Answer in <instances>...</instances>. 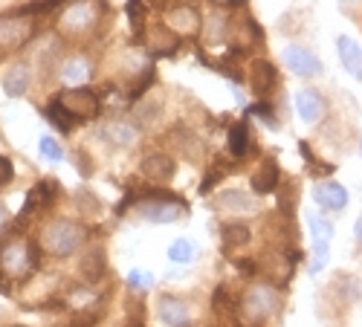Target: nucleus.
<instances>
[{
  "label": "nucleus",
  "instance_id": "nucleus-1",
  "mask_svg": "<svg viewBox=\"0 0 362 327\" xmlns=\"http://www.w3.org/2000/svg\"><path fill=\"white\" fill-rule=\"evenodd\" d=\"M134 212L139 220L154 223V226H168L177 223L180 218L189 215V200L168 189H128L125 197L113 206V218H125Z\"/></svg>",
  "mask_w": 362,
  "mask_h": 327
},
{
  "label": "nucleus",
  "instance_id": "nucleus-2",
  "mask_svg": "<svg viewBox=\"0 0 362 327\" xmlns=\"http://www.w3.org/2000/svg\"><path fill=\"white\" fill-rule=\"evenodd\" d=\"M44 252L38 246L35 234H23L21 229H6L0 237V270L12 284H26L33 275L41 273Z\"/></svg>",
  "mask_w": 362,
  "mask_h": 327
},
{
  "label": "nucleus",
  "instance_id": "nucleus-3",
  "mask_svg": "<svg viewBox=\"0 0 362 327\" xmlns=\"http://www.w3.org/2000/svg\"><path fill=\"white\" fill-rule=\"evenodd\" d=\"M90 229L84 220H76V218H67V215H55V218H47L41 226H38V246L47 258L52 261H67L73 255H78L87 241H90Z\"/></svg>",
  "mask_w": 362,
  "mask_h": 327
},
{
  "label": "nucleus",
  "instance_id": "nucleus-4",
  "mask_svg": "<svg viewBox=\"0 0 362 327\" xmlns=\"http://www.w3.org/2000/svg\"><path fill=\"white\" fill-rule=\"evenodd\" d=\"M110 20V6L107 0H73L62 9L55 20V32L62 41H87L96 38L107 29Z\"/></svg>",
  "mask_w": 362,
  "mask_h": 327
},
{
  "label": "nucleus",
  "instance_id": "nucleus-5",
  "mask_svg": "<svg viewBox=\"0 0 362 327\" xmlns=\"http://www.w3.org/2000/svg\"><path fill=\"white\" fill-rule=\"evenodd\" d=\"M281 310V290L267 281H250L238 295V321L250 327H264Z\"/></svg>",
  "mask_w": 362,
  "mask_h": 327
},
{
  "label": "nucleus",
  "instance_id": "nucleus-6",
  "mask_svg": "<svg viewBox=\"0 0 362 327\" xmlns=\"http://www.w3.org/2000/svg\"><path fill=\"white\" fill-rule=\"evenodd\" d=\"M38 32V18L21 15L18 9H9L0 15V58H6L18 49H23Z\"/></svg>",
  "mask_w": 362,
  "mask_h": 327
},
{
  "label": "nucleus",
  "instance_id": "nucleus-7",
  "mask_svg": "<svg viewBox=\"0 0 362 327\" xmlns=\"http://www.w3.org/2000/svg\"><path fill=\"white\" fill-rule=\"evenodd\" d=\"M160 18L180 41H192L203 32V15L194 4H189V0H171V4L160 12Z\"/></svg>",
  "mask_w": 362,
  "mask_h": 327
},
{
  "label": "nucleus",
  "instance_id": "nucleus-8",
  "mask_svg": "<svg viewBox=\"0 0 362 327\" xmlns=\"http://www.w3.org/2000/svg\"><path fill=\"white\" fill-rule=\"evenodd\" d=\"M58 197H62V183H58V180H49V177H47V180H38L33 189L26 191V200H23L21 212H18V218H15V226L23 232V226L33 220L35 215H44V212L55 209Z\"/></svg>",
  "mask_w": 362,
  "mask_h": 327
},
{
  "label": "nucleus",
  "instance_id": "nucleus-9",
  "mask_svg": "<svg viewBox=\"0 0 362 327\" xmlns=\"http://www.w3.org/2000/svg\"><path fill=\"white\" fill-rule=\"evenodd\" d=\"M212 209L218 212V215H226L229 220H247V218H252V215H258L261 212V203H258V197L252 194V191H247V189H221L218 194H215V200H212Z\"/></svg>",
  "mask_w": 362,
  "mask_h": 327
},
{
  "label": "nucleus",
  "instance_id": "nucleus-10",
  "mask_svg": "<svg viewBox=\"0 0 362 327\" xmlns=\"http://www.w3.org/2000/svg\"><path fill=\"white\" fill-rule=\"evenodd\" d=\"M308 229H310V241H313V261H310V275L322 273L330 258V244H334V223L330 218L319 215V212H308Z\"/></svg>",
  "mask_w": 362,
  "mask_h": 327
},
{
  "label": "nucleus",
  "instance_id": "nucleus-11",
  "mask_svg": "<svg viewBox=\"0 0 362 327\" xmlns=\"http://www.w3.org/2000/svg\"><path fill=\"white\" fill-rule=\"evenodd\" d=\"M58 102L64 105V110L76 119V125L81 122H93L102 113V96L90 87H73V90H64V93H55Z\"/></svg>",
  "mask_w": 362,
  "mask_h": 327
},
{
  "label": "nucleus",
  "instance_id": "nucleus-12",
  "mask_svg": "<svg viewBox=\"0 0 362 327\" xmlns=\"http://www.w3.org/2000/svg\"><path fill=\"white\" fill-rule=\"evenodd\" d=\"M281 61H284L287 73H293L296 78H316V76L325 73L322 58L313 49L301 47V44H287L281 49Z\"/></svg>",
  "mask_w": 362,
  "mask_h": 327
},
{
  "label": "nucleus",
  "instance_id": "nucleus-13",
  "mask_svg": "<svg viewBox=\"0 0 362 327\" xmlns=\"http://www.w3.org/2000/svg\"><path fill=\"white\" fill-rule=\"evenodd\" d=\"M107 270H110V263H107V249H105V244H87V246L78 252V278H81L84 284L99 287V284L107 278Z\"/></svg>",
  "mask_w": 362,
  "mask_h": 327
},
{
  "label": "nucleus",
  "instance_id": "nucleus-14",
  "mask_svg": "<svg viewBox=\"0 0 362 327\" xmlns=\"http://www.w3.org/2000/svg\"><path fill=\"white\" fill-rule=\"evenodd\" d=\"M154 313L160 319L163 327H189L192 321V304L183 299V295L174 292H160L154 302Z\"/></svg>",
  "mask_w": 362,
  "mask_h": 327
},
{
  "label": "nucleus",
  "instance_id": "nucleus-15",
  "mask_svg": "<svg viewBox=\"0 0 362 327\" xmlns=\"http://www.w3.org/2000/svg\"><path fill=\"white\" fill-rule=\"evenodd\" d=\"M55 76L62 78V84H67L70 90H73V87H84L90 78L96 76V61L87 52H70V55L62 58V64H58Z\"/></svg>",
  "mask_w": 362,
  "mask_h": 327
},
{
  "label": "nucleus",
  "instance_id": "nucleus-16",
  "mask_svg": "<svg viewBox=\"0 0 362 327\" xmlns=\"http://www.w3.org/2000/svg\"><path fill=\"white\" fill-rule=\"evenodd\" d=\"M136 44L142 47V49H148L151 55H174L180 47H183V41H180L171 29L160 20V23H148L142 32L136 35Z\"/></svg>",
  "mask_w": 362,
  "mask_h": 327
},
{
  "label": "nucleus",
  "instance_id": "nucleus-17",
  "mask_svg": "<svg viewBox=\"0 0 362 327\" xmlns=\"http://www.w3.org/2000/svg\"><path fill=\"white\" fill-rule=\"evenodd\" d=\"M165 142L171 145V151L177 157H183L186 162H200L203 160V151H206V142L183 122H177L168 133H165Z\"/></svg>",
  "mask_w": 362,
  "mask_h": 327
},
{
  "label": "nucleus",
  "instance_id": "nucleus-18",
  "mask_svg": "<svg viewBox=\"0 0 362 327\" xmlns=\"http://www.w3.org/2000/svg\"><path fill=\"white\" fill-rule=\"evenodd\" d=\"M139 174H142V180H148L151 186H168L174 180V174H177V160L165 151H151L139 160Z\"/></svg>",
  "mask_w": 362,
  "mask_h": 327
},
{
  "label": "nucleus",
  "instance_id": "nucleus-19",
  "mask_svg": "<svg viewBox=\"0 0 362 327\" xmlns=\"http://www.w3.org/2000/svg\"><path fill=\"white\" fill-rule=\"evenodd\" d=\"M310 197H313V203L319 206L322 212H330V215H342L348 209V203H351L348 189L342 183H337V180H319V183H313Z\"/></svg>",
  "mask_w": 362,
  "mask_h": 327
},
{
  "label": "nucleus",
  "instance_id": "nucleus-20",
  "mask_svg": "<svg viewBox=\"0 0 362 327\" xmlns=\"http://www.w3.org/2000/svg\"><path fill=\"white\" fill-rule=\"evenodd\" d=\"M99 142H105L113 151H128L139 142V131L128 119H107L99 125Z\"/></svg>",
  "mask_w": 362,
  "mask_h": 327
},
{
  "label": "nucleus",
  "instance_id": "nucleus-21",
  "mask_svg": "<svg viewBox=\"0 0 362 327\" xmlns=\"http://www.w3.org/2000/svg\"><path fill=\"white\" fill-rule=\"evenodd\" d=\"M247 84H250V90L252 96L261 102V99H269V93L279 87V70L276 64L269 61V58H252V64L247 70Z\"/></svg>",
  "mask_w": 362,
  "mask_h": 327
},
{
  "label": "nucleus",
  "instance_id": "nucleus-22",
  "mask_svg": "<svg viewBox=\"0 0 362 327\" xmlns=\"http://www.w3.org/2000/svg\"><path fill=\"white\" fill-rule=\"evenodd\" d=\"M293 105H296V113L305 125H319L327 116V99L322 90H316V87H301V90H296Z\"/></svg>",
  "mask_w": 362,
  "mask_h": 327
},
{
  "label": "nucleus",
  "instance_id": "nucleus-23",
  "mask_svg": "<svg viewBox=\"0 0 362 327\" xmlns=\"http://www.w3.org/2000/svg\"><path fill=\"white\" fill-rule=\"evenodd\" d=\"M226 154L235 162H244L250 154H255V133L247 119H238L226 128Z\"/></svg>",
  "mask_w": 362,
  "mask_h": 327
},
{
  "label": "nucleus",
  "instance_id": "nucleus-24",
  "mask_svg": "<svg viewBox=\"0 0 362 327\" xmlns=\"http://www.w3.org/2000/svg\"><path fill=\"white\" fill-rule=\"evenodd\" d=\"M281 180H284V177H281L279 160L276 157H264L258 162V168L252 171V177H250V189H252L255 197H267V194H276L279 191Z\"/></svg>",
  "mask_w": 362,
  "mask_h": 327
},
{
  "label": "nucleus",
  "instance_id": "nucleus-25",
  "mask_svg": "<svg viewBox=\"0 0 362 327\" xmlns=\"http://www.w3.org/2000/svg\"><path fill=\"white\" fill-rule=\"evenodd\" d=\"M131 122H134V128H136L139 133H142V131H154V128L163 122V99H160V96H145V99L134 102Z\"/></svg>",
  "mask_w": 362,
  "mask_h": 327
},
{
  "label": "nucleus",
  "instance_id": "nucleus-26",
  "mask_svg": "<svg viewBox=\"0 0 362 327\" xmlns=\"http://www.w3.org/2000/svg\"><path fill=\"white\" fill-rule=\"evenodd\" d=\"M330 295H334V302L339 307H354L362 302V281L354 275V273H337L334 281H330Z\"/></svg>",
  "mask_w": 362,
  "mask_h": 327
},
{
  "label": "nucleus",
  "instance_id": "nucleus-27",
  "mask_svg": "<svg viewBox=\"0 0 362 327\" xmlns=\"http://www.w3.org/2000/svg\"><path fill=\"white\" fill-rule=\"evenodd\" d=\"M0 87H4V96L6 99H23L29 93V87H33V67H29L26 61L12 64L4 73V81H0Z\"/></svg>",
  "mask_w": 362,
  "mask_h": 327
},
{
  "label": "nucleus",
  "instance_id": "nucleus-28",
  "mask_svg": "<svg viewBox=\"0 0 362 327\" xmlns=\"http://www.w3.org/2000/svg\"><path fill=\"white\" fill-rule=\"evenodd\" d=\"M337 55L345 67V73L356 81H362V44L351 35H339L337 38Z\"/></svg>",
  "mask_w": 362,
  "mask_h": 327
},
{
  "label": "nucleus",
  "instance_id": "nucleus-29",
  "mask_svg": "<svg viewBox=\"0 0 362 327\" xmlns=\"http://www.w3.org/2000/svg\"><path fill=\"white\" fill-rule=\"evenodd\" d=\"M232 171H238V162L226 154V157H215L212 162H209L206 165V177H203V180H200V197H206V194H212L223 180H226V177L232 174Z\"/></svg>",
  "mask_w": 362,
  "mask_h": 327
},
{
  "label": "nucleus",
  "instance_id": "nucleus-30",
  "mask_svg": "<svg viewBox=\"0 0 362 327\" xmlns=\"http://www.w3.org/2000/svg\"><path fill=\"white\" fill-rule=\"evenodd\" d=\"M203 32H206V41L209 44H223L235 35V20L229 18V12L223 9H215L203 18Z\"/></svg>",
  "mask_w": 362,
  "mask_h": 327
},
{
  "label": "nucleus",
  "instance_id": "nucleus-31",
  "mask_svg": "<svg viewBox=\"0 0 362 327\" xmlns=\"http://www.w3.org/2000/svg\"><path fill=\"white\" fill-rule=\"evenodd\" d=\"M165 258L174 263V266H192V263H197L200 261V246H197V241L194 237H174V241L168 244V249H165Z\"/></svg>",
  "mask_w": 362,
  "mask_h": 327
},
{
  "label": "nucleus",
  "instance_id": "nucleus-32",
  "mask_svg": "<svg viewBox=\"0 0 362 327\" xmlns=\"http://www.w3.org/2000/svg\"><path fill=\"white\" fill-rule=\"evenodd\" d=\"M221 241H223V252L244 249L252 244V226L247 220H226L221 226Z\"/></svg>",
  "mask_w": 362,
  "mask_h": 327
},
{
  "label": "nucleus",
  "instance_id": "nucleus-33",
  "mask_svg": "<svg viewBox=\"0 0 362 327\" xmlns=\"http://www.w3.org/2000/svg\"><path fill=\"white\" fill-rule=\"evenodd\" d=\"M298 197H301V189L296 180H281L279 191H276V212L279 215H287V218H296V209H298Z\"/></svg>",
  "mask_w": 362,
  "mask_h": 327
},
{
  "label": "nucleus",
  "instance_id": "nucleus-34",
  "mask_svg": "<svg viewBox=\"0 0 362 327\" xmlns=\"http://www.w3.org/2000/svg\"><path fill=\"white\" fill-rule=\"evenodd\" d=\"M44 116H47V122L55 128V131H62V133H73L76 131V119L64 110V105L58 102V96H52L44 107Z\"/></svg>",
  "mask_w": 362,
  "mask_h": 327
},
{
  "label": "nucleus",
  "instance_id": "nucleus-35",
  "mask_svg": "<svg viewBox=\"0 0 362 327\" xmlns=\"http://www.w3.org/2000/svg\"><path fill=\"white\" fill-rule=\"evenodd\" d=\"M73 209L81 218H99L102 215V200H99V194H93L90 189H76L73 191Z\"/></svg>",
  "mask_w": 362,
  "mask_h": 327
},
{
  "label": "nucleus",
  "instance_id": "nucleus-36",
  "mask_svg": "<svg viewBox=\"0 0 362 327\" xmlns=\"http://www.w3.org/2000/svg\"><path fill=\"white\" fill-rule=\"evenodd\" d=\"M107 307H90V310H70L67 327H99Z\"/></svg>",
  "mask_w": 362,
  "mask_h": 327
},
{
  "label": "nucleus",
  "instance_id": "nucleus-37",
  "mask_svg": "<svg viewBox=\"0 0 362 327\" xmlns=\"http://www.w3.org/2000/svg\"><path fill=\"white\" fill-rule=\"evenodd\" d=\"M125 287L134 295H145V292H151L157 287V278H154V273H148V270H131L125 275Z\"/></svg>",
  "mask_w": 362,
  "mask_h": 327
},
{
  "label": "nucleus",
  "instance_id": "nucleus-38",
  "mask_svg": "<svg viewBox=\"0 0 362 327\" xmlns=\"http://www.w3.org/2000/svg\"><path fill=\"white\" fill-rule=\"evenodd\" d=\"M247 116H258L261 122H264L267 128H273V131H279V128H281L279 113H276V105L269 102V99H261V102L250 105V107H247Z\"/></svg>",
  "mask_w": 362,
  "mask_h": 327
},
{
  "label": "nucleus",
  "instance_id": "nucleus-39",
  "mask_svg": "<svg viewBox=\"0 0 362 327\" xmlns=\"http://www.w3.org/2000/svg\"><path fill=\"white\" fill-rule=\"evenodd\" d=\"M38 154L44 157V160H49V162H62L67 154H64V145L58 142L55 136H49V133H44L41 139H38Z\"/></svg>",
  "mask_w": 362,
  "mask_h": 327
},
{
  "label": "nucleus",
  "instance_id": "nucleus-40",
  "mask_svg": "<svg viewBox=\"0 0 362 327\" xmlns=\"http://www.w3.org/2000/svg\"><path fill=\"white\" fill-rule=\"evenodd\" d=\"M154 78H157V70H154V64H148V67L139 73V78L134 81L131 93H128V99H131V102H139V99H145V93L151 90V84H154Z\"/></svg>",
  "mask_w": 362,
  "mask_h": 327
},
{
  "label": "nucleus",
  "instance_id": "nucleus-41",
  "mask_svg": "<svg viewBox=\"0 0 362 327\" xmlns=\"http://www.w3.org/2000/svg\"><path fill=\"white\" fill-rule=\"evenodd\" d=\"M15 162H12V157H6V154H0V189H9L12 183H15Z\"/></svg>",
  "mask_w": 362,
  "mask_h": 327
},
{
  "label": "nucleus",
  "instance_id": "nucleus-42",
  "mask_svg": "<svg viewBox=\"0 0 362 327\" xmlns=\"http://www.w3.org/2000/svg\"><path fill=\"white\" fill-rule=\"evenodd\" d=\"M70 160L76 162V171H78L81 177H90V174H93V160L84 154V148H76V151L70 154Z\"/></svg>",
  "mask_w": 362,
  "mask_h": 327
},
{
  "label": "nucleus",
  "instance_id": "nucleus-43",
  "mask_svg": "<svg viewBox=\"0 0 362 327\" xmlns=\"http://www.w3.org/2000/svg\"><path fill=\"white\" fill-rule=\"evenodd\" d=\"M12 226V212H9V206L4 203V200H0V237H4L6 234V229Z\"/></svg>",
  "mask_w": 362,
  "mask_h": 327
},
{
  "label": "nucleus",
  "instance_id": "nucleus-44",
  "mask_svg": "<svg viewBox=\"0 0 362 327\" xmlns=\"http://www.w3.org/2000/svg\"><path fill=\"white\" fill-rule=\"evenodd\" d=\"M119 327H148V321H145V316H125V321Z\"/></svg>",
  "mask_w": 362,
  "mask_h": 327
},
{
  "label": "nucleus",
  "instance_id": "nucleus-45",
  "mask_svg": "<svg viewBox=\"0 0 362 327\" xmlns=\"http://www.w3.org/2000/svg\"><path fill=\"white\" fill-rule=\"evenodd\" d=\"M12 287H15V284L4 275V270H0V295H6V299H9V295H12Z\"/></svg>",
  "mask_w": 362,
  "mask_h": 327
},
{
  "label": "nucleus",
  "instance_id": "nucleus-46",
  "mask_svg": "<svg viewBox=\"0 0 362 327\" xmlns=\"http://www.w3.org/2000/svg\"><path fill=\"white\" fill-rule=\"evenodd\" d=\"M354 241H356V246L362 249V215H359L356 223H354Z\"/></svg>",
  "mask_w": 362,
  "mask_h": 327
},
{
  "label": "nucleus",
  "instance_id": "nucleus-47",
  "mask_svg": "<svg viewBox=\"0 0 362 327\" xmlns=\"http://www.w3.org/2000/svg\"><path fill=\"white\" fill-rule=\"evenodd\" d=\"M247 0H226V9H244Z\"/></svg>",
  "mask_w": 362,
  "mask_h": 327
},
{
  "label": "nucleus",
  "instance_id": "nucleus-48",
  "mask_svg": "<svg viewBox=\"0 0 362 327\" xmlns=\"http://www.w3.org/2000/svg\"><path fill=\"white\" fill-rule=\"evenodd\" d=\"M4 327H26V324H4Z\"/></svg>",
  "mask_w": 362,
  "mask_h": 327
},
{
  "label": "nucleus",
  "instance_id": "nucleus-49",
  "mask_svg": "<svg viewBox=\"0 0 362 327\" xmlns=\"http://www.w3.org/2000/svg\"><path fill=\"white\" fill-rule=\"evenodd\" d=\"M359 154H362V133H359Z\"/></svg>",
  "mask_w": 362,
  "mask_h": 327
},
{
  "label": "nucleus",
  "instance_id": "nucleus-50",
  "mask_svg": "<svg viewBox=\"0 0 362 327\" xmlns=\"http://www.w3.org/2000/svg\"><path fill=\"white\" fill-rule=\"evenodd\" d=\"M189 327H209V324H189Z\"/></svg>",
  "mask_w": 362,
  "mask_h": 327
},
{
  "label": "nucleus",
  "instance_id": "nucleus-51",
  "mask_svg": "<svg viewBox=\"0 0 362 327\" xmlns=\"http://www.w3.org/2000/svg\"><path fill=\"white\" fill-rule=\"evenodd\" d=\"M342 4H351V0H342Z\"/></svg>",
  "mask_w": 362,
  "mask_h": 327
}]
</instances>
